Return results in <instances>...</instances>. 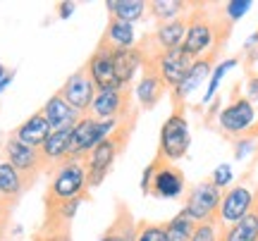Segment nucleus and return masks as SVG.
I'll return each mask as SVG.
<instances>
[{
	"mask_svg": "<svg viewBox=\"0 0 258 241\" xmlns=\"http://www.w3.org/2000/svg\"><path fill=\"white\" fill-rule=\"evenodd\" d=\"M137 120H139V108H134L132 115L124 117V120L117 124V129L112 131L110 136H105V139L89 153V158L84 160V163H86L89 191L105 182V177L112 172V165H115L117 158L127 150L129 141H132V134H134V127H137Z\"/></svg>",
	"mask_w": 258,
	"mask_h": 241,
	"instance_id": "obj_1",
	"label": "nucleus"
},
{
	"mask_svg": "<svg viewBox=\"0 0 258 241\" xmlns=\"http://www.w3.org/2000/svg\"><path fill=\"white\" fill-rule=\"evenodd\" d=\"M256 122H258L256 105L246 98V93H241V86L237 84L230 93V103L218 112V131L230 141L251 139L253 129H256Z\"/></svg>",
	"mask_w": 258,
	"mask_h": 241,
	"instance_id": "obj_2",
	"label": "nucleus"
},
{
	"mask_svg": "<svg viewBox=\"0 0 258 241\" xmlns=\"http://www.w3.org/2000/svg\"><path fill=\"white\" fill-rule=\"evenodd\" d=\"M186 191V177L184 172L175 165L167 163L165 158H156L148 163V167L141 175V194L151 198H179Z\"/></svg>",
	"mask_w": 258,
	"mask_h": 241,
	"instance_id": "obj_3",
	"label": "nucleus"
},
{
	"mask_svg": "<svg viewBox=\"0 0 258 241\" xmlns=\"http://www.w3.org/2000/svg\"><path fill=\"white\" fill-rule=\"evenodd\" d=\"M89 196V179H86V163L84 160H62L50 167V182L46 196L48 201H74Z\"/></svg>",
	"mask_w": 258,
	"mask_h": 241,
	"instance_id": "obj_4",
	"label": "nucleus"
},
{
	"mask_svg": "<svg viewBox=\"0 0 258 241\" xmlns=\"http://www.w3.org/2000/svg\"><path fill=\"white\" fill-rule=\"evenodd\" d=\"M189 143H191V134H189L184 105H172L170 117L160 127V141H158L156 155L165 158L167 163H177L189 153Z\"/></svg>",
	"mask_w": 258,
	"mask_h": 241,
	"instance_id": "obj_5",
	"label": "nucleus"
},
{
	"mask_svg": "<svg viewBox=\"0 0 258 241\" xmlns=\"http://www.w3.org/2000/svg\"><path fill=\"white\" fill-rule=\"evenodd\" d=\"M120 122L115 120H96L91 115L79 117V122L72 129V143H70V155L67 160H86L98 143L105 136H110L112 131L117 129Z\"/></svg>",
	"mask_w": 258,
	"mask_h": 241,
	"instance_id": "obj_6",
	"label": "nucleus"
},
{
	"mask_svg": "<svg viewBox=\"0 0 258 241\" xmlns=\"http://www.w3.org/2000/svg\"><path fill=\"white\" fill-rule=\"evenodd\" d=\"M220 201H222V191L213 184L211 179H203V182H199L196 186H191L186 191L184 210L196 224L201 222L220 224Z\"/></svg>",
	"mask_w": 258,
	"mask_h": 241,
	"instance_id": "obj_7",
	"label": "nucleus"
},
{
	"mask_svg": "<svg viewBox=\"0 0 258 241\" xmlns=\"http://www.w3.org/2000/svg\"><path fill=\"white\" fill-rule=\"evenodd\" d=\"M3 160L10 163V165L17 170L19 175L27 179V184H36V179L43 172H48V165L43 155H41V148H31L27 143H22L19 139H15L12 134H10L5 143H3Z\"/></svg>",
	"mask_w": 258,
	"mask_h": 241,
	"instance_id": "obj_8",
	"label": "nucleus"
},
{
	"mask_svg": "<svg viewBox=\"0 0 258 241\" xmlns=\"http://www.w3.org/2000/svg\"><path fill=\"white\" fill-rule=\"evenodd\" d=\"M134 108H139V105H134V91L132 89H103V91L96 93L89 115L96 120L122 122L124 117L132 115Z\"/></svg>",
	"mask_w": 258,
	"mask_h": 241,
	"instance_id": "obj_9",
	"label": "nucleus"
},
{
	"mask_svg": "<svg viewBox=\"0 0 258 241\" xmlns=\"http://www.w3.org/2000/svg\"><path fill=\"white\" fill-rule=\"evenodd\" d=\"M57 93L62 96L64 103H67L72 110H77L84 117V115H89V110H91V103H93V98H96L98 89H96V84L91 82L86 67H79L74 74H70L64 79V84L60 86Z\"/></svg>",
	"mask_w": 258,
	"mask_h": 241,
	"instance_id": "obj_10",
	"label": "nucleus"
},
{
	"mask_svg": "<svg viewBox=\"0 0 258 241\" xmlns=\"http://www.w3.org/2000/svg\"><path fill=\"white\" fill-rule=\"evenodd\" d=\"M165 93H167V86H165V82H163L160 72H158V65L156 62H144L139 84L134 86V96H137V101H139V110H153L158 103L163 101Z\"/></svg>",
	"mask_w": 258,
	"mask_h": 241,
	"instance_id": "obj_11",
	"label": "nucleus"
},
{
	"mask_svg": "<svg viewBox=\"0 0 258 241\" xmlns=\"http://www.w3.org/2000/svg\"><path fill=\"white\" fill-rule=\"evenodd\" d=\"M218 57H220V53H218V50H211V53L201 55L199 60H194L191 69H189V74H186L184 82L179 84V89L170 91L172 105H186V98H189V96H191V93L196 91L208 76H211L213 67H215V62H218Z\"/></svg>",
	"mask_w": 258,
	"mask_h": 241,
	"instance_id": "obj_12",
	"label": "nucleus"
},
{
	"mask_svg": "<svg viewBox=\"0 0 258 241\" xmlns=\"http://www.w3.org/2000/svg\"><path fill=\"white\" fill-rule=\"evenodd\" d=\"M253 208V191L249 186L237 184L222 191L220 201V224H234L241 217H246Z\"/></svg>",
	"mask_w": 258,
	"mask_h": 241,
	"instance_id": "obj_13",
	"label": "nucleus"
},
{
	"mask_svg": "<svg viewBox=\"0 0 258 241\" xmlns=\"http://www.w3.org/2000/svg\"><path fill=\"white\" fill-rule=\"evenodd\" d=\"M156 65H158L160 76H163V82H165V86H167V91H175V89H179V84L186 79L194 60L186 55L184 50H182V46H179V48H172V50H165V53L156 60Z\"/></svg>",
	"mask_w": 258,
	"mask_h": 241,
	"instance_id": "obj_14",
	"label": "nucleus"
},
{
	"mask_svg": "<svg viewBox=\"0 0 258 241\" xmlns=\"http://www.w3.org/2000/svg\"><path fill=\"white\" fill-rule=\"evenodd\" d=\"M86 72L91 76V82L96 84V89H120L115 82V60H112V50L103 46H96V50L91 53V57L86 60Z\"/></svg>",
	"mask_w": 258,
	"mask_h": 241,
	"instance_id": "obj_15",
	"label": "nucleus"
},
{
	"mask_svg": "<svg viewBox=\"0 0 258 241\" xmlns=\"http://www.w3.org/2000/svg\"><path fill=\"white\" fill-rule=\"evenodd\" d=\"M98 241H137V220L124 201L115 203V215Z\"/></svg>",
	"mask_w": 258,
	"mask_h": 241,
	"instance_id": "obj_16",
	"label": "nucleus"
},
{
	"mask_svg": "<svg viewBox=\"0 0 258 241\" xmlns=\"http://www.w3.org/2000/svg\"><path fill=\"white\" fill-rule=\"evenodd\" d=\"M98 46L108 48L112 53H120V50H129V48L137 46V34L134 27L120 19H108V27L98 38Z\"/></svg>",
	"mask_w": 258,
	"mask_h": 241,
	"instance_id": "obj_17",
	"label": "nucleus"
},
{
	"mask_svg": "<svg viewBox=\"0 0 258 241\" xmlns=\"http://www.w3.org/2000/svg\"><path fill=\"white\" fill-rule=\"evenodd\" d=\"M41 112H43V117L48 120V124H50L53 131L72 129L74 124L79 122V117H82L79 112L72 110V108L64 103V98L60 93H53V96L46 101V105L41 108Z\"/></svg>",
	"mask_w": 258,
	"mask_h": 241,
	"instance_id": "obj_18",
	"label": "nucleus"
},
{
	"mask_svg": "<svg viewBox=\"0 0 258 241\" xmlns=\"http://www.w3.org/2000/svg\"><path fill=\"white\" fill-rule=\"evenodd\" d=\"M50 134H53V129H50V124H48V120L43 117V112L41 110L34 112V115H29L27 120L12 131L15 139H19L22 143H27V146H31V148H41Z\"/></svg>",
	"mask_w": 258,
	"mask_h": 241,
	"instance_id": "obj_19",
	"label": "nucleus"
},
{
	"mask_svg": "<svg viewBox=\"0 0 258 241\" xmlns=\"http://www.w3.org/2000/svg\"><path fill=\"white\" fill-rule=\"evenodd\" d=\"M27 189H29L27 179L19 175L10 163L0 160V201L5 205H10V208H15Z\"/></svg>",
	"mask_w": 258,
	"mask_h": 241,
	"instance_id": "obj_20",
	"label": "nucleus"
},
{
	"mask_svg": "<svg viewBox=\"0 0 258 241\" xmlns=\"http://www.w3.org/2000/svg\"><path fill=\"white\" fill-rule=\"evenodd\" d=\"M115 60V82L120 89H132V84L137 79V72L144 67L141 53L137 50V46L129 48V50H120V53H112Z\"/></svg>",
	"mask_w": 258,
	"mask_h": 241,
	"instance_id": "obj_21",
	"label": "nucleus"
},
{
	"mask_svg": "<svg viewBox=\"0 0 258 241\" xmlns=\"http://www.w3.org/2000/svg\"><path fill=\"white\" fill-rule=\"evenodd\" d=\"M72 129L53 131V134L46 139V143L41 146V155L46 160L48 172H50V167H55L57 163L67 160V155H70V143H72Z\"/></svg>",
	"mask_w": 258,
	"mask_h": 241,
	"instance_id": "obj_22",
	"label": "nucleus"
},
{
	"mask_svg": "<svg viewBox=\"0 0 258 241\" xmlns=\"http://www.w3.org/2000/svg\"><path fill=\"white\" fill-rule=\"evenodd\" d=\"M153 41L158 43L160 50H172V48H179L184 43L186 36V17L172 19V22H165V24H158L153 31H151Z\"/></svg>",
	"mask_w": 258,
	"mask_h": 241,
	"instance_id": "obj_23",
	"label": "nucleus"
},
{
	"mask_svg": "<svg viewBox=\"0 0 258 241\" xmlns=\"http://www.w3.org/2000/svg\"><path fill=\"white\" fill-rule=\"evenodd\" d=\"M218 241H258V215L249 213L234 224H220Z\"/></svg>",
	"mask_w": 258,
	"mask_h": 241,
	"instance_id": "obj_24",
	"label": "nucleus"
},
{
	"mask_svg": "<svg viewBox=\"0 0 258 241\" xmlns=\"http://www.w3.org/2000/svg\"><path fill=\"white\" fill-rule=\"evenodd\" d=\"M105 10H108V19H120L127 24H134L148 12V5L144 0H108Z\"/></svg>",
	"mask_w": 258,
	"mask_h": 241,
	"instance_id": "obj_25",
	"label": "nucleus"
},
{
	"mask_svg": "<svg viewBox=\"0 0 258 241\" xmlns=\"http://www.w3.org/2000/svg\"><path fill=\"white\" fill-rule=\"evenodd\" d=\"M146 5H148V15L156 19L158 24L186 17L189 10H191V3H182V0H151Z\"/></svg>",
	"mask_w": 258,
	"mask_h": 241,
	"instance_id": "obj_26",
	"label": "nucleus"
},
{
	"mask_svg": "<svg viewBox=\"0 0 258 241\" xmlns=\"http://www.w3.org/2000/svg\"><path fill=\"white\" fill-rule=\"evenodd\" d=\"M165 229H167V241H191L196 222H194L191 217H189V213L182 208L170 222H165Z\"/></svg>",
	"mask_w": 258,
	"mask_h": 241,
	"instance_id": "obj_27",
	"label": "nucleus"
},
{
	"mask_svg": "<svg viewBox=\"0 0 258 241\" xmlns=\"http://www.w3.org/2000/svg\"><path fill=\"white\" fill-rule=\"evenodd\" d=\"M137 241H167L165 222L139 220L137 222Z\"/></svg>",
	"mask_w": 258,
	"mask_h": 241,
	"instance_id": "obj_28",
	"label": "nucleus"
},
{
	"mask_svg": "<svg viewBox=\"0 0 258 241\" xmlns=\"http://www.w3.org/2000/svg\"><path fill=\"white\" fill-rule=\"evenodd\" d=\"M237 62H239V57H230V60H225V62H218V65H215L213 76H211V84H208V91H206V96H203V105L211 103V98L215 96V91H218V86H220V82H222V76L227 74V69L234 67Z\"/></svg>",
	"mask_w": 258,
	"mask_h": 241,
	"instance_id": "obj_29",
	"label": "nucleus"
},
{
	"mask_svg": "<svg viewBox=\"0 0 258 241\" xmlns=\"http://www.w3.org/2000/svg\"><path fill=\"white\" fill-rule=\"evenodd\" d=\"M249 10H251L249 0H232V3H225V5H222V12H225V17L230 19L232 24H234L239 17H244Z\"/></svg>",
	"mask_w": 258,
	"mask_h": 241,
	"instance_id": "obj_30",
	"label": "nucleus"
},
{
	"mask_svg": "<svg viewBox=\"0 0 258 241\" xmlns=\"http://www.w3.org/2000/svg\"><path fill=\"white\" fill-rule=\"evenodd\" d=\"M218 229H220V224H215V222L196 224L191 241H218Z\"/></svg>",
	"mask_w": 258,
	"mask_h": 241,
	"instance_id": "obj_31",
	"label": "nucleus"
},
{
	"mask_svg": "<svg viewBox=\"0 0 258 241\" xmlns=\"http://www.w3.org/2000/svg\"><path fill=\"white\" fill-rule=\"evenodd\" d=\"M232 165H227V163H222V165H218L215 167V170H213V175H211V182L215 186H218V189H225V186H230L232 184Z\"/></svg>",
	"mask_w": 258,
	"mask_h": 241,
	"instance_id": "obj_32",
	"label": "nucleus"
},
{
	"mask_svg": "<svg viewBox=\"0 0 258 241\" xmlns=\"http://www.w3.org/2000/svg\"><path fill=\"white\" fill-rule=\"evenodd\" d=\"M246 98L253 105H258V72H249L246 76Z\"/></svg>",
	"mask_w": 258,
	"mask_h": 241,
	"instance_id": "obj_33",
	"label": "nucleus"
},
{
	"mask_svg": "<svg viewBox=\"0 0 258 241\" xmlns=\"http://www.w3.org/2000/svg\"><path fill=\"white\" fill-rule=\"evenodd\" d=\"M72 10H74V5L72 3H60V17H70L72 15Z\"/></svg>",
	"mask_w": 258,
	"mask_h": 241,
	"instance_id": "obj_34",
	"label": "nucleus"
},
{
	"mask_svg": "<svg viewBox=\"0 0 258 241\" xmlns=\"http://www.w3.org/2000/svg\"><path fill=\"white\" fill-rule=\"evenodd\" d=\"M10 213H12V208L0 201V220H10Z\"/></svg>",
	"mask_w": 258,
	"mask_h": 241,
	"instance_id": "obj_35",
	"label": "nucleus"
},
{
	"mask_svg": "<svg viewBox=\"0 0 258 241\" xmlns=\"http://www.w3.org/2000/svg\"><path fill=\"white\" fill-rule=\"evenodd\" d=\"M12 76H15V74H12V72H10L8 76H3V79H0V93L5 91V89H8V84L12 82Z\"/></svg>",
	"mask_w": 258,
	"mask_h": 241,
	"instance_id": "obj_36",
	"label": "nucleus"
},
{
	"mask_svg": "<svg viewBox=\"0 0 258 241\" xmlns=\"http://www.w3.org/2000/svg\"><path fill=\"white\" fill-rule=\"evenodd\" d=\"M251 213L258 215V189H256V194H253V208H251Z\"/></svg>",
	"mask_w": 258,
	"mask_h": 241,
	"instance_id": "obj_37",
	"label": "nucleus"
},
{
	"mask_svg": "<svg viewBox=\"0 0 258 241\" xmlns=\"http://www.w3.org/2000/svg\"><path fill=\"white\" fill-rule=\"evenodd\" d=\"M8 74H10V72H8V69H5V65L0 62V79H3V76H8Z\"/></svg>",
	"mask_w": 258,
	"mask_h": 241,
	"instance_id": "obj_38",
	"label": "nucleus"
}]
</instances>
